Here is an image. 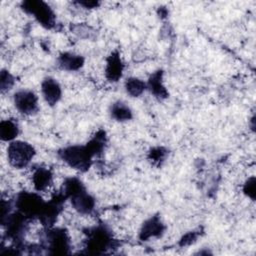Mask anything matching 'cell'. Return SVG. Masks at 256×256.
Returning <instances> with one entry per match:
<instances>
[{"instance_id": "cell-1", "label": "cell", "mask_w": 256, "mask_h": 256, "mask_svg": "<svg viewBox=\"0 0 256 256\" xmlns=\"http://www.w3.org/2000/svg\"><path fill=\"white\" fill-rule=\"evenodd\" d=\"M58 154L68 166L81 172H85L90 168L94 157L87 145L67 146L59 150Z\"/></svg>"}, {"instance_id": "cell-2", "label": "cell", "mask_w": 256, "mask_h": 256, "mask_svg": "<svg viewBox=\"0 0 256 256\" xmlns=\"http://www.w3.org/2000/svg\"><path fill=\"white\" fill-rule=\"evenodd\" d=\"M41 245L51 254H66L70 248V238L63 228L45 227Z\"/></svg>"}, {"instance_id": "cell-3", "label": "cell", "mask_w": 256, "mask_h": 256, "mask_svg": "<svg viewBox=\"0 0 256 256\" xmlns=\"http://www.w3.org/2000/svg\"><path fill=\"white\" fill-rule=\"evenodd\" d=\"M46 201L37 192H20L15 200L14 207L18 212L26 216L28 219L39 218Z\"/></svg>"}, {"instance_id": "cell-4", "label": "cell", "mask_w": 256, "mask_h": 256, "mask_svg": "<svg viewBox=\"0 0 256 256\" xmlns=\"http://www.w3.org/2000/svg\"><path fill=\"white\" fill-rule=\"evenodd\" d=\"M35 153V149L30 143L14 140L8 145L7 158L11 166L17 169H22L30 164Z\"/></svg>"}, {"instance_id": "cell-5", "label": "cell", "mask_w": 256, "mask_h": 256, "mask_svg": "<svg viewBox=\"0 0 256 256\" xmlns=\"http://www.w3.org/2000/svg\"><path fill=\"white\" fill-rule=\"evenodd\" d=\"M21 7L24 12L31 14L43 27L51 29L55 26L56 15L47 3L39 0H29L23 1Z\"/></svg>"}, {"instance_id": "cell-6", "label": "cell", "mask_w": 256, "mask_h": 256, "mask_svg": "<svg viewBox=\"0 0 256 256\" xmlns=\"http://www.w3.org/2000/svg\"><path fill=\"white\" fill-rule=\"evenodd\" d=\"M112 235L105 227L97 226L88 230L86 248L89 253H102L112 247Z\"/></svg>"}, {"instance_id": "cell-7", "label": "cell", "mask_w": 256, "mask_h": 256, "mask_svg": "<svg viewBox=\"0 0 256 256\" xmlns=\"http://www.w3.org/2000/svg\"><path fill=\"white\" fill-rule=\"evenodd\" d=\"M16 109L23 115H33L38 111V97L31 90H19L14 94Z\"/></svg>"}, {"instance_id": "cell-8", "label": "cell", "mask_w": 256, "mask_h": 256, "mask_svg": "<svg viewBox=\"0 0 256 256\" xmlns=\"http://www.w3.org/2000/svg\"><path fill=\"white\" fill-rule=\"evenodd\" d=\"M72 207L81 214H90L95 208V199L89 194L86 188L69 197Z\"/></svg>"}, {"instance_id": "cell-9", "label": "cell", "mask_w": 256, "mask_h": 256, "mask_svg": "<svg viewBox=\"0 0 256 256\" xmlns=\"http://www.w3.org/2000/svg\"><path fill=\"white\" fill-rule=\"evenodd\" d=\"M41 92L44 100L50 106L56 105L62 96L61 86L57 80L51 77H47L41 84Z\"/></svg>"}, {"instance_id": "cell-10", "label": "cell", "mask_w": 256, "mask_h": 256, "mask_svg": "<svg viewBox=\"0 0 256 256\" xmlns=\"http://www.w3.org/2000/svg\"><path fill=\"white\" fill-rule=\"evenodd\" d=\"M165 231V225L159 216H152L147 219L140 230V238L146 241L150 238L160 237Z\"/></svg>"}, {"instance_id": "cell-11", "label": "cell", "mask_w": 256, "mask_h": 256, "mask_svg": "<svg viewBox=\"0 0 256 256\" xmlns=\"http://www.w3.org/2000/svg\"><path fill=\"white\" fill-rule=\"evenodd\" d=\"M124 64L121 60V57L118 52H112L107 60L105 67L106 78L111 82H117L123 74Z\"/></svg>"}, {"instance_id": "cell-12", "label": "cell", "mask_w": 256, "mask_h": 256, "mask_svg": "<svg viewBox=\"0 0 256 256\" xmlns=\"http://www.w3.org/2000/svg\"><path fill=\"white\" fill-rule=\"evenodd\" d=\"M53 182V173L46 167H37L32 173V184L36 192L46 191Z\"/></svg>"}, {"instance_id": "cell-13", "label": "cell", "mask_w": 256, "mask_h": 256, "mask_svg": "<svg viewBox=\"0 0 256 256\" xmlns=\"http://www.w3.org/2000/svg\"><path fill=\"white\" fill-rule=\"evenodd\" d=\"M147 88L158 99H165L168 96V92L163 84V72L158 70L154 72L147 83Z\"/></svg>"}, {"instance_id": "cell-14", "label": "cell", "mask_w": 256, "mask_h": 256, "mask_svg": "<svg viewBox=\"0 0 256 256\" xmlns=\"http://www.w3.org/2000/svg\"><path fill=\"white\" fill-rule=\"evenodd\" d=\"M84 64V58L81 55L65 52L62 53L58 58V65L61 69L73 71L81 68Z\"/></svg>"}, {"instance_id": "cell-15", "label": "cell", "mask_w": 256, "mask_h": 256, "mask_svg": "<svg viewBox=\"0 0 256 256\" xmlns=\"http://www.w3.org/2000/svg\"><path fill=\"white\" fill-rule=\"evenodd\" d=\"M19 134V127L18 124L12 120H2L0 123V137L2 141L12 142Z\"/></svg>"}, {"instance_id": "cell-16", "label": "cell", "mask_w": 256, "mask_h": 256, "mask_svg": "<svg viewBox=\"0 0 256 256\" xmlns=\"http://www.w3.org/2000/svg\"><path fill=\"white\" fill-rule=\"evenodd\" d=\"M110 115L114 120L123 122L132 118V111L124 102L117 101L111 105Z\"/></svg>"}, {"instance_id": "cell-17", "label": "cell", "mask_w": 256, "mask_h": 256, "mask_svg": "<svg viewBox=\"0 0 256 256\" xmlns=\"http://www.w3.org/2000/svg\"><path fill=\"white\" fill-rule=\"evenodd\" d=\"M146 88L147 85L145 84V82L136 77H130L125 81L126 92L132 97L140 96Z\"/></svg>"}, {"instance_id": "cell-18", "label": "cell", "mask_w": 256, "mask_h": 256, "mask_svg": "<svg viewBox=\"0 0 256 256\" xmlns=\"http://www.w3.org/2000/svg\"><path fill=\"white\" fill-rule=\"evenodd\" d=\"M0 82H1V90H2V92H4L6 90L11 89V87L14 84V77L8 71L2 70Z\"/></svg>"}, {"instance_id": "cell-19", "label": "cell", "mask_w": 256, "mask_h": 256, "mask_svg": "<svg viewBox=\"0 0 256 256\" xmlns=\"http://www.w3.org/2000/svg\"><path fill=\"white\" fill-rule=\"evenodd\" d=\"M243 192L246 196H248L252 200L255 199V178L254 177L248 178V180L245 182L243 186Z\"/></svg>"}, {"instance_id": "cell-20", "label": "cell", "mask_w": 256, "mask_h": 256, "mask_svg": "<svg viewBox=\"0 0 256 256\" xmlns=\"http://www.w3.org/2000/svg\"><path fill=\"white\" fill-rule=\"evenodd\" d=\"M166 156V150L163 147H157L151 150L149 158L152 160V162H160L163 161Z\"/></svg>"}, {"instance_id": "cell-21", "label": "cell", "mask_w": 256, "mask_h": 256, "mask_svg": "<svg viewBox=\"0 0 256 256\" xmlns=\"http://www.w3.org/2000/svg\"><path fill=\"white\" fill-rule=\"evenodd\" d=\"M196 239H197V235L195 234V232H189L182 237L180 244H181V246H186V245H189V244L195 242Z\"/></svg>"}, {"instance_id": "cell-22", "label": "cell", "mask_w": 256, "mask_h": 256, "mask_svg": "<svg viewBox=\"0 0 256 256\" xmlns=\"http://www.w3.org/2000/svg\"><path fill=\"white\" fill-rule=\"evenodd\" d=\"M78 4L83 6L84 8H89V9L95 8V7H97L99 5V3L95 2V1H79Z\"/></svg>"}]
</instances>
